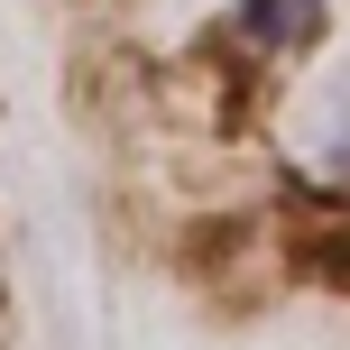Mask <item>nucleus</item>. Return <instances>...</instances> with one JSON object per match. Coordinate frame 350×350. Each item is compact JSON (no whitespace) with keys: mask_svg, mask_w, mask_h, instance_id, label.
<instances>
[{"mask_svg":"<svg viewBox=\"0 0 350 350\" xmlns=\"http://www.w3.org/2000/svg\"><path fill=\"white\" fill-rule=\"evenodd\" d=\"M314 10H323V0H249V28H258V37H295Z\"/></svg>","mask_w":350,"mask_h":350,"instance_id":"f257e3e1","label":"nucleus"}]
</instances>
